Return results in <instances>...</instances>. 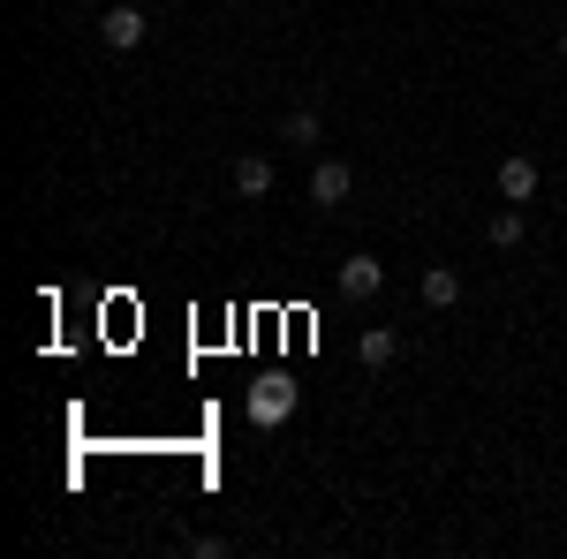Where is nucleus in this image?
Instances as JSON below:
<instances>
[{"label": "nucleus", "instance_id": "nucleus-1", "mask_svg": "<svg viewBox=\"0 0 567 559\" xmlns=\"http://www.w3.org/2000/svg\"><path fill=\"white\" fill-rule=\"evenodd\" d=\"M99 39L114 45V53H136V45L152 39V15H144L136 0H106V15H99Z\"/></svg>", "mask_w": 567, "mask_h": 559}, {"label": "nucleus", "instance_id": "nucleus-2", "mask_svg": "<svg viewBox=\"0 0 567 559\" xmlns=\"http://www.w3.org/2000/svg\"><path fill=\"white\" fill-rule=\"evenodd\" d=\"M349 189H355L349 159H318V167H310V205H326V213H333V205H349Z\"/></svg>", "mask_w": 567, "mask_h": 559}, {"label": "nucleus", "instance_id": "nucleus-3", "mask_svg": "<svg viewBox=\"0 0 567 559\" xmlns=\"http://www.w3.org/2000/svg\"><path fill=\"white\" fill-rule=\"evenodd\" d=\"M492 182H499V197H507V205H529V197H537V159H529V152H507Z\"/></svg>", "mask_w": 567, "mask_h": 559}, {"label": "nucleus", "instance_id": "nucleus-4", "mask_svg": "<svg viewBox=\"0 0 567 559\" xmlns=\"http://www.w3.org/2000/svg\"><path fill=\"white\" fill-rule=\"evenodd\" d=\"M272 182H280V174H272L265 152H243V159H235V197H250V205H258V197H272Z\"/></svg>", "mask_w": 567, "mask_h": 559}, {"label": "nucleus", "instance_id": "nucleus-5", "mask_svg": "<svg viewBox=\"0 0 567 559\" xmlns=\"http://www.w3.org/2000/svg\"><path fill=\"white\" fill-rule=\"evenodd\" d=\"M379 288H386V265H379V258H349V265H341V296H349V302H371Z\"/></svg>", "mask_w": 567, "mask_h": 559}, {"label": "nucleus", "instance_id": "nucleus-6", "mask_svg": "<svg viewBox=\"0 0 567 559\" xmlns=\"http://www.w3.org/2000/svg\"><path fill=\"white\" fill-rule=\"evenodd\" d=\"M484 242H492V250H523V242H529V213H523V205L492 213V227H484Z\"/></svg>", "mask_w": 567, "mask_h": 559}, {"label": "nucleus", "instance_id": "nucleus-7", "mask_svg": "<svg viewBox=\"0 0 567 559\" xmlns=\"http://www.w3.org/2000/svg\"><path fill=\"white\" fill-rule=\"evenodd\" d=\"M454 302H462V272L454 265H432L424 272V310H454Z\"/></svg>", "mask_w": 567, "mask_h": 559}, {"label": "nucleus", "instance_id": "nucleus-8", "mask_svg": "<svg viewBox=\"0 0 567 559\" xmlns=\"http://www.w3.org/2000/svg\"><path fill=\"white\" fill-rule=\"evenodd\" d=\"M355 355H363V371H386L393 355H401V333H393V325H371V333L355 341Z\"/></svg>", "mask_w": 567, "mask_h": 559}, {"label": "nucleus", "instance_id": "nucleus-9", "mask_svg": "<svg viewBox=\"0 0 567 559\" xmlns=\"http://www.w3.org/2000/svg\"><path fill=\"white\" fill-rule=\"evenodd\" d=\"M318 136H326V122H318L310 106H288V114H280V144H296V152H303V144H318Z\"/></svg>", "mask_w": 567, "mask_h": 559}, {"label": "nucleus", "instance_id": "nucleus-10", "mask_svg": "<svg viewBox=\"0 0 567 559\" xmlns=\"http://www.w3.org/2000/svg\"><path fill=\"white\" fill-rule=\"evenodd\" d=\"M250 408H258V424H280V416L296 408V386H280V379H272V386H265L258 401H250Z\"/></svg>", "mask_w": 567, "mask_h": 559}, {"label": "nucleus", "instance_id": "nucleus-11", "mask_svg": "<svg viewBox=\"0 0 567 559\" xmlns=\"http://www.w3.org/2000/svg\"><path fill=\"white\" fill-rule=\"evenodd\" d=\"M560 61H567V23H560Z\"/></svg>", "mask_w": 567, "mask_h": 559}, {"label": "nucleus", "instance_id": "nucleus-12", "mask_svg": "<svg viewBox=\"0 0 567 559\" xmlns=\"http://www.w3.org/2000/svg\"><path fill=\"white\" fill-rule=\"evenodd\" d=\"M76 8H99V0H76Z\"/></svg>", "mask_w": 567, "mask_h": 559}]
</instances>
